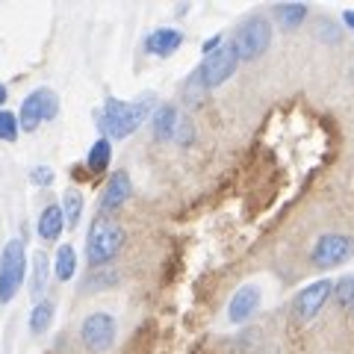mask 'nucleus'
Returning a JSON list of instances; mask_svg holds the SVG:
<instances>
[{
	"label": "nucleus",
	"instance_id": "f257e3e1",
	"mask_svg": "<svg viewBox=\"0 0 354 354\" xmlns=\"http://www.w3.org/2000/svg\"><path fill=\"white\" fill-rule=\"evenodd\" d=\"M148 109H151V95H145L139 104L106 97L101 115H97V124H101L106 139H124L133 130H139V124L148 118Z\"/></svg>",
	"mask_w": 354,
	"mask_h": 354
},
{
	"label": "nucleus",
	"instance_id": "f03ea898",
	"mask_svg": "<svg viewBox=\"0 0 354 354\" xmlns=\"http://www.w3.org/2000/svg\"><path fill=\"white\" fill-rule=\"evenodd\" d=\"M124 245V230H121L118 221H113L109 216H95L92 227H88V239H86V257L88 263L104 266L115 257Z\"/></svg>",
	"mask_w": 354,
	"mask_h": 354
},
{
	"label": "nucleus",
	"instance_id": "7ed1b4c3",
	"mask_svg": "<svg viewBox=\"0 0 354 354\" xmlns=\"http://www.w3.org/2000/svg\"><path fill=\"white\" fill-rule=\"evenodd\" d=\"M27 251L24 239H9L0 254V304H9L18 295L21 283L27 278Z\"/></svg>",
	"mask_w": 354,
	"mask_h": 354
},
{
	"label": "nucleus",
	"instance_id": "20e7f679",
	"mask_svg": "<svg viewBox=\"0 0 354 354\" xmlns=\"http://www.w3.org/2000/svg\"><path fill=\"white\" fill-rule=\"evenodd\" d=\"M236 65H239V53L234 48V41H221L209 57H204L195 77H198V83H201V88H216L225 80H230V74L236 71Z\"/></svg>",
	"mask_w": 354,
	"mask_h": 354
},
{
	"label": "nucleus",
	"instance_id": "39448f33",
	"mask_svg": "<svg viewBox=\"0 0 354 354\" xmlns=\"http://www.w3.org/2000/svg\"><path fill=\"white\" fill-rule=\"evenodd\" d=\"M57 113H59L57 92H50V88H32V92L24 97V104H21L18 124H21V130L32 133L41 124V121H50Z\"/></svg>",
	"mask_w": 354,
	"mask_h": 354
},
{
	"label": "nucleus",
	"instance_id": "423d86ee",
	"mask_svg": "<svg viewBox=\"0 0 354 354\" xmlns=\"http://www.w3.org/2000/svg\"><path fill=\"white\" fill-rule=\"evenodd\" d=\"M269 41H272V27L266 18H251L245 21L236 36H234V48L239 53V62L242 59H257L263 57L266 50H269Z\"/></svg>",
	"mask_w": 354,
	"mask_h": 354
},
{
	"label": "nucleus",
	"instance_id": "0eeeda50",
	"mask_svg": "<svg viewBox=\"0 0 354 354\" xmlns=\"http://www.w3.org/2000/svg\"><path fill=\"white\" fill-rule=\"evenodd\" d=\"M80 337H83V346L95 354H104L113 348L115 342V319L109 313H92L86 316V322L80 328Z\"/></svg>",
	"mask_w": 354,
	"mask_h": 354
},
{
	"label": "nucleus",
	"instance_id": "6e6552de",
	"mask_svg": "<svg viewBox=\"0 0 354 354\" xmlns=\"http://www.w3.org/2000/svg\"><path fill=\"white\" fill-rule=\"evenodd\" d=\"M330 292H334V283H330L328 278L322 281H313L310 286H304L301 292L295 295V301H292V310H295V316L301 319V322H310L319 310L325 307V301L330 298Z\"/></svg>",
	"mask_w": 354,
	"mask_h": 354
},
{
	"label": "nucleus",
	"instance_id": "1a4fd4ad",
	"mask_svg": "<svg viewBox=\"0 0 354 354\" xmlns=\"http://www.w3.org/2000/svg\"><path fill=\"white\" fill-rule=\"evenodd\" d=\"M351 239L342 236V234H325L319 236V242L313 245V263L322 266V269H330V266H339L351 257Z\"/></svg>",
	"mask_w": 354,
	"mask_h": 354
},
{
	"label": "nucleus",
	"instance_id": "9d476101",
	"mask_svg": "<svg viewBox=\"0 0 354 354\" xmlns=\"http://www.w3.org/2000/svg\"><path fill=\"white\" fill-rule=\"evenodd\" d=\"M257 307H260V286L245 283V286H239L234 298H230V304H227V319H230L234 325H239V322H245V319H251Z\"/></svg>",
	"mask_w": 354,
	"mask_h": 354
},
{
	"label": "nucleus",
	"instance_id": "9b49d317",
	"mask_svg": "<svg viewBox=\"0 0 354 354\" xmlns=\"http://www.w3.org/2000/svg\"><path fill=\"white\" fill-rule=\"evenodd\" d=\"M133 195V183L127 171H113V177L106 180L104 186V195H101V209L104 213H109V209H118L121 204H127Z\"/></svg>",
	"mask_w": 354,
	"mask_h": 354
},
{
	"label": "nucleus",
	"instance_id": "f8f14e48",
	"mask_svg": "<svg viewBox=\"0 0 354 354\" xmlns=\"http://www.w3.org/2000/svg\"><path fill=\"white\" fill-rule=\"evenodd\" d=\"M180 44H183V32L180 30L160 27V30H153L151 36L145 39V50L153 53V57H171Z\"/></svg>",
	"mask_w": 354,
	"mask_h": 354
},
{
	"label": "nucleus",
	"instance_id": "ddd939ff",
	"mask_svg": "<svg viewBox=\"0 0 354 354\" xmlns=\"http://www.w3.org/2000/svg\"><path fill=\"white\" fill-rule=\"evenodd\" d=\"M62 227H65L62 207H59V204L44 207V209H41V216H39V236L50 242V239H57V236L62 234Z\"/></svg>",
	"mask_w": 354,
	"mask_h": 354
},
{
	"label": "nucleus",
	"instance_id": "4468645a",
	"mask_svg": "<svg viewBox=\"0 0 354 354\" xmlns=\"http://www.w3.org/2000/svg\"><path fill=\"white\" fill-rule=\"evenodd\" d=\"M177 109L171 106V104H162L157 113H153V118H151V124H153V136L157 139H171L174 136V130H177Z\"/></svg>",
	"mask_w": 354,
	"mask_h": 354
},
{
	"label": "nucleus",
	"instance_id": "2eb2a0df",
	"mask_svg": "<svg viewBox=\"0 0 354 354\" xmlns=\"http://www.w3.org/2000/svg\"><path fill=\"white\" fill-rule=\"evenodd\" d=\"M30 295L36 298V304H39V298L44 292V283H48V257L39 251V254H32V260H30Z\"/></svg>",
	"mask_w": 354,
	"mask_h": 354
},
{
	"label": "nucleus",
	"instance_id": "dca6fc26",
	"mask_svg": "<svg viewBox=\"0 0 354 354\" xmlns=\"http://www.w3.org/2000/svg\"><path fill=\"white\" fill-rule=\"evenodd\" d=\"M62 216H65V227H77L83 216V195L77 189H65L62 192Z\"/></svg>",
	"mask_w": 354,
	"mask_h": 354
},
{
	"label": "nucleus",
	"instance_id": "f3484780",
	"mask_svg": "<svg viewBox=\"0 0 354 354\" xmlns=\"http://www.w3.org/2000/svg\"><path fill=\"white\" fill-rule=\"evenodd\" d=\"M109 160H113V145H109V139L104 136V139H97L95 145H92V151H88V157H86V162H88V169L92 171H106L109 169Z\"/></svg>",
	"mask_w": 354,
	"mask_h": 354
},
{
	"label": "nucleus",
	"instance_id": "a211bd4d",
	"mask_svg": "<svg viewBox=\"0 0 354 354\" xmlns=\"http://www.w3.org/2000/svg\"><path fill=\"white\" fill-rule=\"evenodd\" d=\"M53 272H57L59 281H71L74 278V272H77V251H74V245H59Z\"/></svg>",
	"mask_w": 354,
	"mask_h": 354
},
{
	"label": "nucleus",
	"instance_id": "6ab92c4d",
	"mask_svg": "<svg viewBox=\"0 0 354 354\" xmlns=\"http://www.w3.org/2000/svg\"><path fill=\"white\" fill-rule=\"evenodd\" d=\"M274 18H278L281 27L292 30L307 18V6L304 3H281V6H274Z\"/></svg>",
	"mask_w": 354,
	"mask_h": 354
},
{
	"label": "nucleus",
	"instance_id": "aec40b11",
	"mask_svg": "<svg viewBox=\"0 0 354 354\" xmlns=\"http://www.w3.org/2000/svg\"><path fill=\"white\" fill-rule=\"evenodd\" d=\"M53 313H57V304L53 301H39L36 307H32V313H30V330L32 334H44L53 322Z\"/></svg>",
	"mask_w": 354,
	"mask_h": 354
},
{
	"label": "nucleus",
	"instance_id": "412c9836",
	"mask_svg": "<svg viewBox=\"0 0 354 354\" xmlns=\"http://www.w3.org/2000/svg\"><path fill=\"white\" fill-rule=\"evenodd\" d=\"M18 130H21L18 115L6 113V109H0V139H3V142H15L18 139Z\"/></svg>",
	"mask_w": 354,
	"mask_h": 354
},
{
	"label": "nucleus",
	"instance_id": "4be33fe9",
	"mask_svg": "<svg viewBox=\"0 0 354 354\" xmlns=\"http://www.w3.org/2000/svg\"><path fill=\"white\" fill-rule=\"evenodd\" d=\"M334 292L342 307H354V274H346L339 283H334Z\"/></svg>",
	"mask_w": 354,
	"mask_h": 354
},
{
	"label": "nucleus",
	"instance_id": "5701e85b",
	"mask_svg": "<svg viewBox=\"0 0 354 354\" xmlns=\"http://www.w3.org/2000/svg\"><path fill=\"white\" fill-rule=\"evenodd\" d=\"M30 180L39 183V186H50L53 183V171L48 169V165H36V169L30 171Z\"/></svg>",
	"mask_w": 354,
	"mask_h": 354
},
{
	"label": "nucleus",
	"instance_id": "b1692460",
	"mask_svg": "<svg viewBox=\"0 0 354 354\" xmlns=\"http://www.w3.org/2000/svg\"><path fill=\"white\" fill-rule=\"evenodd\" d=\"M174 139L180 142V145H189V142H192V124H189V118H180V121H177Z\"/></svg>",
	"mask_w": 354,
	"mask_h": 354
},
{
	"label": "nucleus",
	"instance_id": "393cba45",
	"mask_svg": "<svg viewBox=\"0 0 354 354\" xmlns=\"http://www.w3.org/2000/svg\"><path fill=\"white\" fill-rule=\"evenodd\" d=\"M221 41H225V39H221V36H213V39H209V41H204V57H209V53H213L216 48H218V44Z\"/></svg>",
	"mask_w": 354,
	"mask_h": 354
},
{
	"label": "nucleus",
	"instance_id": "a878e982",
	"mask_svg": "<svg viewBox=\"0 0 354 354\" xmlns=\"http://www.w3.org/2000/svg\"><path fill=\"white\" fill-rule=\"evenodd\" d=\"M342 21H346V27L354 30V9H346V12H342Z\"/></svg>",
	"mask_w": 354,
	"mask_h": 354
},
{
	"label": "nucleus",
	"instance_id": "bb28decb",
	"mask_svg": "<svg viewBox=\"0 0 354 354\" xmlns=\"http://www.w3.org/2000/svg\"><path fill=\"white\" fill-rule=\"evenodd\" d=\"M3 104H6V86L0 83V106H3Z\"/></svg>",
	"mask_w": 354,
	"mask_h": 354
}]
</instances>
